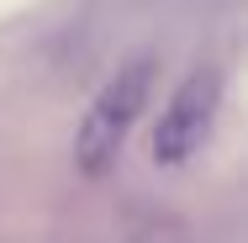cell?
Returning <instances> with one entry per match:
<instances>
[{
    "instance_id": "1",
    "label": "cell",
    "mask_w": 248,
    "mask_h": 243,
    "mask_svg": "<svg viewBox=\"0 0 248 243\" xmlns=\"http://www.w3.org/2000/svg\"><path fill=\"white\" fill-rule=\"evenodd\" d=\"M148 90H153V64L148 58L122 64V69L100 85L95 106L85 111L79 138H74V169H79V175H106V164L122 153V143H127V132H132V122H138Z\"/></svg>"
},
{
    "instance_id": "2",
    "label": "cell",
    "mask_w": 248,
    "mask_h": 243,
    "mask_svg": "<svg viewBox=\"0 0 248 243\" xmlns=\"http://www.w3.org/2000/svg\"><path fill=\"white\" fill-rule=\"evenodd\" d=\"M217 100H222V74H217V69H196V74L174 90L169 111H164L158 127H153V159H158V164H185V159L206 143V132H211Z\"/></svg>"
}]
</instances>
